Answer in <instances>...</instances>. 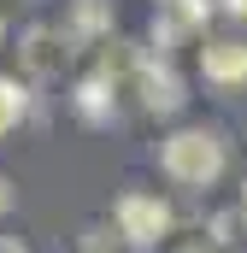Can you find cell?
<instances>
[{"label": "cell", "instance_id": "cell-1", "mask_svg": "<svg viewBox=\"0 0 247 253\" xmlns=\"http://www.w3.org/2000/svg\"><path fill=\"white\" fill-rule=\"evenodd\" d=\"M224 135H212V129H177V135H165V147H159V165H165V177H177L188 189H206V183H218L224 177Z\"/></svg>", "mask_w": 247, "mask_h": 253}, {"label": "cell", "instance_id": "cell-2", "mask_svg": "<svg viewBox=\"0 0 247 253\" xmlns=\"http://www.w3.org/2000/svg\"><path fill=\"white\" fill-rule=\"evenodd\" d=\"M135 88H141V112H153V118H171V112H183V77L171 71L165 59H135Z\"/></svg>", "mask_w": 247, "mask_h": 253}, {"label": "cell", "instance_id": "cell-3", "mask_svg": "<svg viewBox=\"0 0 247 253\" xmlns=\"http://www.w3.org/2000/svg\"><path fill=\"white\" fill-rule=\"evenodd\" d=\"M165 230H171V206H165L159 194L129 189L118 200V236H129V242H159Z\"/></svg>", "mask_w": 247, "mask_h": 253}, {"label": "cell", "instance_id": "cell-4", "mask_svg": "<svg viewBox=\"0 0 247 253\" xmlns=\"http://www.w3.org/2000/svg\"><path fill=\"white\" fill-rule=\"evenodd\" d=\"M200 71L212 77V83H242L247 77V42H206L200 47Z\"/></svg>", "mask_w": 247, "mask_h": 253}, {"label": "cell", "instance_id": "cell-5", "mask_svg": "<svg viewBox=\"0 0 247 253\" xmlns=\"http://www.w3.org/2000/svg\"><path fill=\"white\" fill-rule=\"evenodd\" d=\"M159 12H165V24L153 18V30H159V42H177V36H194L200 24H206V0H159Z\"/></svg>", "mask_w": 247, "mask_h": 253}, {"label": "cell", "instance_id": "cell-6", "mask_svg": "<svg viewBox=\"0 0 247 253\" xmlns=\"http://www.w3.org/2000/svg\"><path fill=\"white\" fill-rule=\"evenodd\" d=\"M24 65L36 71V77H53L65 65V53H59V36L53 30H30V47H24Z\"/></svg>", "mask_w": 247, "mask_h": 253}, {"label": "cell", "instance_id": "cell-7", "mask_svg": "<svg viewBox=\"0 0 247 253\" xmlns=\"http://www.w3.org/2000/svg\"><path fill=\"white\" fill-rule=\"evenodd\" d=\"M24 118V88H18V77H0V135Z\"/></svg>", "mask_w": 247, "mask_h": 253}, {"label": "cell", "instance_id": "cell-8", "mask_svg": "<svg viewBox=\"0 0 247 253\" xmlns=\"http://www.w3.org/2000/svg\"><path fill=\"white\" fill-rule=\"evenodd\" d=\"M112 242H106V224H94V230H82V253H106Z\"/></svg>", "mask_w": 247, "mask_h": 253}, {"label": "cell", "instance_id": "cell-9", "mask_svg": "<svg viewBox=\"0 0 247 253\" xmlns=\"http://www.w3.org/2000/svg\"><path fill=\"white\" fill-rule=\"evenodd\" d=\"M0 253H30V248H24L18 236H0Z\"/></svg>", "mask_w": 247, "mask_h": 253}, {"label": "cell", "instance_id": "cell-10", "mask_svg": "<svg viewBox=\"0 0 247 253\" xmlns=\"http://www.w3.org/2000/svg\"><path fill=\"white\" fill-rule=\"evenodd\" d=\"M0 212H12V183L0 177Z\"/></svg>", "mask_w": 247, "mask_h": 253}, {"label": "cell", "instance_id": "cell-11", "mask_svg": "<svg viewBox=\"0 0 247 253\" xmlns=\"http://www.w3.org/2000/svg\"><path fill=\"white\" fill-rule=\"evenodd\" d=\"M224 12H236V18H247V0H224Z\"/></svg>", "mask_w": 247, "mask_h": 253}, {"label": "cell", "instance_id": "cell-12", "mask_svg": "<svg viewBox=\"0 0 247 253\" xmlns=\"http://www.w3.org/2000/svg\"><path fill=\"white\" fill-rule=\"evenodd\" d=\"M242 212H247V183H242Z\"/></svg>", "mask_w": 247, "mask_h": 253}, {"label": "cell", "instance_id": "cell-13", "mask_svg": "<svg viewBox=\"0 0 247 253\" xmlns=\"http://www.w3.org/2000/svg\"><path fill=\"white\" fill-rule=\"evenodd\" d=\"M0 36H6V24H0Z\"/></svg>", "mask_w": 247, "mask_h": 253}]
</instances>
